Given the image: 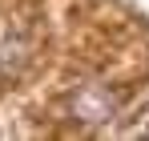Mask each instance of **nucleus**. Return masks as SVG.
<instances>
[{
  "label": "nucleus",
  "instance_id": "nucleus-2",
  "mask_svg": "<svg viewBox=\"0 0 149 141\" xmlns=\"http://www.w3.org/2000/svg\"><path fill=\"white\" fill-rule=\"evenodd\" d=\"M24 65V40H4L0 45V69H20Z\"/></svg>",
  "mask_w": 149,
  "mask_h": 141
},
{
  "label": "nucleus",
  "instance_id": "nucleus-1",
  "mask_svg": "<svg viewBox=\"0 0 149 141\" xmlns=\"http://www.w3.org/2000/svg\"><path fill=\"white\" fill-rule=\"evenodd\" d=\"M69 105H73V117H81L85 125H101V121H109L117 113V97L105 85H81Z\"/></svg>",
  "mask_w": 149,
  "mask_h": 141
}]
</instances>
